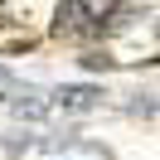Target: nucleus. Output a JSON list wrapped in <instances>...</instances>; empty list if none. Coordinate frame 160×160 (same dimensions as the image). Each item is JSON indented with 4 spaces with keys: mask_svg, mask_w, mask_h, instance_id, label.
<instances>
[{
    "mask_svg": "<svg viewBox=\"0 0 160 160\" xmlns=\"http://www.w3.org/2000/svg\"><path fill=\"white\" fill-rule=\"evenodd\" d=\"M39 146V141L34 136H24V131H10V136H5V150H10V155H20V150H34Z\"/></svg>",
    "mask_w": 160,
    "mask_h": 160,
    "instance_id": "nucleus-6",
    "label": "nucleus"
},
{
    "mask_svg": "<svg viewBox=\"0 0 160 160\" xmlns=\"http://www.w3.org/2000/svg\"><path fill=\"white\" fill-rule=\"evenodd\" d=\"M78 63H82V68H92V73H107V68H112V63H117V58H112L107 49H88V53H82Z\"/></svg>",
    "mask_w": 160,
    "mask_h": 160,
    "instance_id": "nucleus-5",
    "label": "nucleus"
},
{
    "mask_svg": "<svg viewBox=\"0 0 160 160\" xmlns=\"http://www.w3.org/2000/svg\"><path fill=\"white\" fill-rule=\"evenodd\" d=\"M5 102H10L20 117H44V112H49V97H44L39 88H15V82H5Z\"/></svg>",
    "mask_w": 160,
    "mask_h": 160,
    "instance_id": "nucleus-4",
    "label": "nucleus"
},
{
    "mask_svg": "<svg viewBox=\"0 0 160 160\" xmlns=\"http://www.w3.org/2000/svg\"><path fill=\"white\" fill-rule=\"evenodd\" d=\"M141 15H150V0H112L107 10L97 15V34L102 39H107V34H121V29H131Z\"/></svg>",
    "mask_w": 160,
    "mask_h": 160,
    "instance_id": "nucleus-2",
    "label": "nucleus"
},
{
    "mask_svg": "<svg viewBox=\"0 0 160 160\" xmlns=\"http://www.w3.org/2000/svg\"><path fill=\"white\" fill-rule=\"evenodd\" d=\"M49 107H58V112H92V107H102V88H92V82H68V88H58L49 97Z\"/></svg>",
    "mask_w": 160,
    "mask_h": 160,
    "instance_id": "nucleus-3",
    "label": "nucleus"
},
{
    "mask_svg": "<svg viewBox=\"0 0 160 160\" xmlns=\"http://www.w3.org/2000/svg\"><path fill=\"white\" fill-rule=\"evenodd\" d=\"M49 34L53 39H97V10L88 0H58Z\"/></svg>",
    "mask_w": 160,
    "mask_h": 160,
    "instance_id": "nucleus-1",
    "label": "nucleus"
},
{
    "mask_svg": "<svg viewBox=\"0 0 160 160\" xmlns=\"http://www.w3.org/2000/svg\"><path fill=\"white\" fill-rule=\"evenodd\" d=\"M5 82H10V73H5V68H0V88H5Z\"/></svg>",
    "mask_w": 160,
    "mask_h": 160,
    "instance_id": "nucleus-7",
    "label": "nucleus"
}]
</instances>
